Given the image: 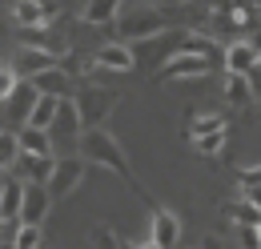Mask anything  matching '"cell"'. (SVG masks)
<instances>
[{
    "instance_id": "cell-22",
    "label": "cell",
    "mask_w": 261,
    "mask_h": 249,
    "mask_svg": "<svg viewBox=\"0 0 261 249\" xmlns=\"http://www.w3.org/2000/svg\"><path fill=\"white\" fill-rule=\"evenodd\" d=\"M16 157H20V137L12 129H0V169H12Z\"/></svg>"
},
{
    "instance_id": "cell-12",
    "label": "cell",
    "mask_w": 261,
    "mask_h": 249,
    "mask_svg": "<svg viewBox=\"0 0 261 249\" xmlns=\"http://www.w3.org/2000/svg\"><path fill=\"white\" fill-rule=\"evenodd\" d=\"M33 85H36V93H44V96H72L76 93V85H72V77H68L61 64H53V68H44V72H36L33 77Z\"/></svg>"
},
{
    "instance_id": "cell-16",
    "label": "cell",
    "mask_w": 261,
    "mask_h": 249,
    "mask_svg": "<svg viewBox=\"0 0 261 249\" xmlns=\"http://www.w3.org/2000/svg\"><path fill=\"white\" fill-rule=\"evenodd\" d=\"M16 137H20V149L24 153H44V157H57L53 149V137H48V129H36V124H20L16 129Z\"/></svg>"
},
{
    "instance_id": "cell-31",
    "label": "cell",
    "mask_w": 261,
    "mask_h": 249,
    "mask_svg": "<svg viewBox=\"0 0 261 249\" xmlns=\"http://www.w3.org/2000/svg\"><path fill=\"white\" fill-rule=\"evenodd\" d=\"M245 201H253V205L261 209V185H249V189H245Z\"/></svg>"
},
{
    "instance_id": "cell-4",
    "label": "cell",
    "mask_w": 261,
    "mask_h": 249,
    "mask_svg": "<svg viewBox=\"0 0 261 249\" xmlns=\"http://www.w3.org/2000/svg\"><path fill=\"white\" fill-rule=\"evenodd\" d=\"M85 157H57V169H53V177H48V193H53V201H61L68 197L72 189L85 181Z\"/></svg>"
},
{
    "instance_id": "cell-27",
    "label": "cell",
    "mask_w": 261,
    "mask_h": 249,
    "mask_svg": "<svg viewBox=\"0 0 261 249\" xmlns=\"http://www.w3.org/2000/svg\"><path fill=\"white\" fill-rule=\"evenodd\" d=\"M233 217H237V225H261V209L253 201H241V205H233Z\"/></svg>"
},
{
    "instance_id": "cell-2",
    "label": "cell",
    "mask_w": 261,
    "mask_h": 249,
    "mask_svg": "<svg viewBox=\"0 0 261 249\" xmlns=\"http://www.w3.org/2000/svg\"><path fill=\"white\" fill-rule=\"evenodd\" d=\"M113 29H117V40H125V44H133V40L145 44V40L165 36L169 20H165V12L157 4H129V8H121V16L113 20Z\"/></svg>"
},
{
    "instance_id": "cell-36",
    "label": "cell",
    "mask_w": 261,
    "mask_h": 249,
    "mask_svg": "<svg viewBox=\"0 0 261 249\" xmlns=\"http://www.w3.org/2000/svg\"><path fill=\"white\" fill-rule=\"evenodd\" d=\"M257 105H261V101H257Z\"/></svg>"
},
{
    "instance_id": "cell-26",
    "label": "cell",
    "mask_w": 261,
    "mask_h": 249,
    "mask_svg": "<svg viewBox=\"0 0 261 249\" xmlns=\"http://www.w3.org/2000/svg\"><path fill=\"white\" fill-rule=\"evenodd\" d=\"M89 241H93V249H121V237H117L109 225H93Z\"/></svg>"
},
{
    "instance_id": "cell-10",
    "label": "cell",
    "mask_w": 261,
    "mask_h": 249,
    "mask_svg": "<svg viewBox=\"0 0 261 249\" xmlns=\"http://www.w3.org/2000/svg\"><path fill=\"white\" fill-rule=\"evenodd\" d=\"M261 61V48L253 44V40H233V44H225V57H221V64H225V72H253Z\"/></svg>"
},
{
    "instance_id": "cell-14",
    "label": "cell",
    "mask_w": 261,
    "mask_h": 249,
    "mask_svg": "<svg viewBox=\"0 0 261 249\" xmlns=\"http://www.w3.org/2000/svg\"><path fill=\"white\" fill-rule=\"evenodd\" d=\"M20 205H24V181L8 173V181L0 185V221H20Z\"/></svg>"
},
{
    "instance_id": "cell-29",
    "label": "cell",
    "mask_w": 261,
    "mask_h": 249,
    "mask_svg": "<svg viewBox=\"0 0 261 249\" xmlns=\"http://www.w3.org/2000/svg\"><path fill=\"white\" fill-rule=\"evenodd\" d=\"M237 181H241V189H249V185H261V165H249V169H237Z\"/></svg>"
},
{
    "instance_id": "cell-28",
    "label": "cell",
    "mask_w": 261,
    "mask_h": 249,
    "mask_svg": "<svg viewBox=\"0 0 261 249\" xmlns=\"http://www.w3.org/2000/svg\"><path fill=\"white\" fill-rule=\"evenodd\" d=\"M241 249H261V225H237Z\"/></svg>"
},
{
    "instance_id": "cell-30",
    "label": "cell",
    "mask_w": 261,
    "mask_h": 249,
    "mask_svg": "<svg viewBox=\"0 0 261 249\" xmlns=\"http://www.w3.org/2000/svg\"><path fill=\"white\" fill-rule=\"evenodd\" d=\"M249 89H253V96L261 101V64L253 68V72H249Z\"/></svg>"
},
{
    "instance_id": "cell-5",
    "label": "cell",
    "mask_w": 261,
    "mask_h": 249,
    "mask_svg": "<svg viewBox=\"0 0 261 249\" xmlns=\"http://www.w3.org/2000/svg\"><path fill=\"white\" fill-rule=\"evenodd\" d=\"M213 61L209 57H197V53H173L169 61L161 64V81H189V77H209Z\"/></svg>"
},
{
    "instance_id": "cell-35",
    "label": "cell",
    "mask_w": 261,
    "mask_h": 249,
    "mask_svg": "<svg viewBox=\"0 0 261 249\" xmlns=\"http://www.w3.org/2000/svg\"><path fill=\"white\" fill-rule=\"evenodd\" d=\"M209 249H217V245H209Z\"/></svg>"
},
{
    "instance_id": "cell-8",
    "label": "cell",
    "mask_w": 261,
    "mask_h": 249,
    "mask_svg": "<svg viewBox=\"0 0 261 249\" xmlns=\"http://www.w3.org/2000/svg\"><path fill=\"white\" fill-rule=\"evenodd\" d=\"M81 133H85V121H81V113H76V101L65 96L57 121L48 129V137H53V145H68V141H81Z\"/></svg>"
},
{
    "instance_id": "cell-24",
    "label": "cell",
    "mask_w": 261,
    "mask_h": 249,
    "mask_svg": "<svg viewBox=\"0 0 261 249\" xmlns=\"http://www.w3.org/2000/svg\"><path fill=\"white\" fill-rule=\"evenodd\" d=\"M16 89H20V72H16V64H0V101H8Z\"/></svg>"
},
{
    "instance_id": "cell-11",
    "label": "cell",
    "mask_w": 261,
    "mask_h": 249,
    "mask_svg": "<svg viewBox=\"0 0 261 249\" xmlns=\"http://www.w3.org/2000/svg\"><path fill=\"white\" fill-rule=\"evenodd\" d=\"M16 72L24 77V81H33L36 72H44V68H53L57 64V53H48V48H40V44H24L20 53H16Z\"/></svg>"
},
{
    "instance_id": "cell-33",
    "label": "cell",
    "mask_w": 261,
    "mask_h": 249,
    "mask_svg": "<svg viewBox=\"0 0 261 249\" xmlns=\"http://www.w3.org/2000/svg\"><path fill=\"white\" fill-rule=\"evenodd\" d=\"M121 249H137V245H125V241H121Z\"/></svg>"
},
{
    "instance_id": "cell-13",
    "label": "cell",
    "mask_w": 261,
    "mask_h": 249,
    "mask_svg": "<svg viewBox=\"0 0 261 249\" xmlns=\"http://www.w3.org/2000/svg\"><path fill=\"white\" fill-rule=\"evenodd\" d=\"M149 237L157 241V245L173 249L177 245V237H181V221L173 209H153V225H149Z\"/></svg>"
},
{
    "instance_id": "cell-19",
    "label": "cell",
    "mask_w": 261,
    "mask_h": 249,
    "mask_svg": "<svg viewBox=\"0 0 261 249\" xmlns=\"http://www.w3.org/2000/svg\"><path fill=\"white\" fill-rule=\"evenodd\" d=\"M36 96H40V93H36V85H33V81H24V85H20L16 93L8 96V105H12L8 113H12V117H16V121H20V124H29V113H33Z\"/></svg>"
},
{
    "instance_id": "cell-15",
    "label": "cell",
    "mask_w": 261,
    "mask_h": 249,
    "mask_svg": "<svg viewBox=\"0 0 261 249\" xmlns=\"http://www.w3.org/2000/svg\"><path fill=\"white\" fill-rule=\"evenodd\" d=\"M48 16H53V12H48L40 0H12V20H16L20 29H44Z\"/></svg>"
},
{
    "instance_id": "cell-9",
    "label": "cell",
    "mask_w": 261,
    "mask_h": 249,
    "mask_svg": "<svg viewBox=\"0 0 261 249\" xmlns=\"http://www.w3.org/2000/svg\"><path fill=\"white\" fill-rule=\"evenodd\" d=\"M48 209H53V193H48V185L24 181V205H20V221H24V225H44Z\"/></svg>"
},
{
    "instance_id": "cell-3",
    "label": "cell",
    "mask_w": 261,
    "mask_h": 249,
    "mask_svg": "<svg viewBox=\"0 0 261 249\" xmlns=\"http://www.w3.org/2000/svg\"><path fill=\"white\" fill-rule=\"evenodd\" d=\"M72 101H76V113H81L85 129H97V124L109 121V113L117 109L121 93L117 89H100V85H85V89L72 93Z\"/></svg>"
},
{
    "instance_id": "cell-23",
    "label": "cell",
    "mask_w": 261,
    "mask_h": 249,
    "mask_svg": "<svg viewBox=\"0 0 261 249\" xmlns=\"http://www.w3.org/2000/svg\"><path fill=\"white\" fill-rule=\"evenodd\" d=\"M193 149L201 157H217L221 149H225V129H217V133H205V137H197L193 141Z\"/></svg>"
},
{
    "instance_id": "cell-1",
    "label": "cell",
    "mask_w": 261,
    "mask_h": 249,
    "mask_svg": "<svg viewBox=\"0 0 261 249\" xmlns=\"http://www.w3.org/2000/svg\"><path fill=\"white\" fill-rule=\"evenodd\" d=\"M81 157H85V161H93V165H105V169H109V173H117L121 181H129L133 189H141L137 181H133V169H129L125 149L117 145V137H113L105 124L85 129V133H81Z\"/></svg>"
},
{
    "instance_id": "cell-25",
    "label": "cell",
    "mask_w": 261,
    "mask_h": 249,
    "mask_svg": "<svg viewBox=\"0 0 261 249\" xmlns=\"http://www.w3.org/2000/svg\"><path fill=\"white\" fill-rule=\"evenodd\" d=\"M40 241H44V229H40V225H24V221H20L16 249H40Z\"/></svg>"
},
{
    "instance_id": "cell-21",
    "label": "cell",
    "mask_w": 261,
    "mask_h": 249,
    "mask_svg": "<svg viewBox=\"0 0 261 249\" xmlns=\"http://www.w3.org/2000/svg\"><path fill=\"white\" fill-rule=\"evenodd\" d=\"M217 129H225V117L221 113H193L189 117V137H205V133H217Z\"/></svg>"
},
{
    "instance_id": "cell-37",
    "label": "cell",
    "mask_w": 261,
    "mask_h": 249,
    "mask_svg": "<svg viewBox=\"0 0 261 249\" xmlns=\"http://www.w3.org/2000/svg\"><path fill=\"white\" fill-rule=\"evenodd\" d=\"M257 64H261V61H257Z\"/></svg>"
},
{
    "instance_id": "cell-6",
    "label": "cell",
    "mask_w": 261,
    "mask_h": 249,
    "mask_svg": "<svg viewBox=\"0 0 261 249\" xmlns=\"http://www.w3.org/2000/svg\"><path fill=\"white\" fill-rule=\"evenodd\" d=\"M137 68V57L125 40H109L93 53V72H133Z\"/></svg>"
},
{
    "instance_id": "cell-32",
    "label": "cell",
    "mask_w": 261,
    "mask_h": 249,
    "mask_svg": "<svg viewBox=\"0 0 261 249\" xmlns=\"http://www.w3.org/2000/svg\"><path fill=\"white\" fill-rule=\"evenodd\" d=\"M137 249H165V245H157V241L149 237V241H141V245H137Z\"/></svg>"
},
{
    "instance_id": "cell-17",
    "label": "cell",
    "mask_w": 261,
    "mask_h": 249,
    "mask_svg": "<svg viewBox=\"0 0 261 249\" xmlns=\"http://www.w3.org/2000/svg\"><path fill=\"white\" fill-rule=\"evenodd\" d=\"M121 8H125V0H89L85 12H81V20L85 24H113L121 16Z\"/></svg>"
},
{
    "instance_id": "cell-34",
    "label": "cell",
    "mask_w": 261,
    "mask_h": 249,
    "mask_svg": "<svg viewBox=\"0 0 261 249\" xmlns=\"http://www.w3.org/2000/svg\"><path fill=\"white\" fill-rule=\"evenodd\" d=\"M177 4H185V0H177Z\"/></svg>"
},
{
    "instance_id": "cell-20",
    "label": "cell",
    "mask_w": 261,
    "mask_h": 249,
    "mask_svg": "<svg viewBox=\"0 0 261 249\" xmlns=\"http://www.w3.org/2000/svg\"><path fill=\"white\" fill-rule=\"evenodd\" d=\"M57 113H61V96H36L33 113H29V124H36V129H53V121H57Z\"/></svg>"
},
{
    "instance_id": "cell-7",
    "label": "cell",
    "mask_w": 261,
    "mask_h": 249,
    "mask_svg": "<svg viewBox=\"0 0 261 249\" xmlns=\"http://www.w3.org/2000/svg\"><path fill=\"white\" fill-rule=\"evenodd\" d=\"M53 169H57V157H44V153H24L12 161V177H20V181H36V185H48V177H53Z\"/></svg>"
},
{
    "instance_id": "cell-18",
    "label": "cell",
    "mask_w": 261,
    "mask_h": 249,
    "mask_svg": "<svg viewBox=\"0 0 261 249\" xmlns=\"http://www.w3.org/2000/svg\"><path fill=\"white\" fill-rule=\"evenodd\" d=\"M225 101L233 105V109H241V105L257 101L253 89H249V77H245V72H225Z\"/></svg>"
}]
</instances>
